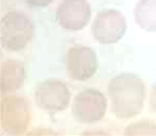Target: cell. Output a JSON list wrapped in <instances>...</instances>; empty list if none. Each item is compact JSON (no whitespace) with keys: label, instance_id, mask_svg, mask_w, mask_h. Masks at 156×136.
Returning a JSON list of instances; mask_svg holds the SVG:
<instances>
[{"label":"cell","instance_id":"6da1fadb","mask_svg":"<svg viewBox=\"0 0 156 136\" xmlns=\"http://www.w3.org/2000/svg\"><path fill=\"white\" fill-rule=\"evenodd\" d=\"M107 95L112 113L121 120L135 117L143 111L146 85L143 79L132 73H123L109 80Z\"/></svg>","mask_w":156,"mask_h":136},{"label":"cell","instance_id":"7a4b0ae2","mask_svg":"<svg viewBox=\"0 0 156 136\" xmlns=\"http://www.w3.org/2000/svg\"><path fill=\"white\" fill-rule=\"evenodd\" d=\"M34 37V25L24 12H7L1 19V46L9 52L24 49Z\"/></svg>","mask_w":156,"mask_h":136},{"label":"cell","instance_id":"3957f363","mask_svg":"<svg viewBox=\"0 0 156 136\" xmlns=\"http://www.w3.org/2000/svg\"><path fill=\"white\" fill-rule=\"evenodd\" d=\"M107 99L99 89L90 87L75 96L72 103V114L79 124H94L105 117Z\"/></svg>","mask_w":156,"mask_h":136},{"label":"cell","instance_id":"277c9868","mask_svg":"<svg viewBox=\"0 0 156 136\" xmlns=\"http://www.w3.org/2000/svg\"><path fill=\"white\" fill-rule=\"evenodd\" d=\"M71 94L62 80L49 78L37 84L34 92V102L40 109L53 115L66 110L70 104Z\"/></svg>","mask_w":156,"mask_h":136},{"label":"cell","instance_id":"5b68a950","mask_svg":"<svg viewBox=\"0 0 156 136\" xmlns=\"http://www.w3.org/2000/svg\"><path fill=\"white\" fill-rule=\"evenodd\" d=\"M126 19L117 9H103L98 12L90 30L94 39L103 45L115 44L126 32Z\"/></svg>","mask_w":156,"mask_h":136},{"label":"cell","instance_id":"8992f818","mask_svg":"<svg viewBox=\"0 0 156 136\" xmlns=\"http://www.w3.org/2000/svg\"><path fill=\"white\" fill-rule=\"evenodd\" d=\"M1 128L11 134H21L30 123V108L27 101L18 96H7L1 100Z\"/></svg>","mask_w":156,"mask_h":136},{"label":"cell","instance_id":"52a82bcc","mask_svg":"<svg viewBox=\"0 0 156 136\" xmlns=\"http://www.w3.org/2000/svg\"><path fill=\"white\" fill-rule=\"evenodd\" d=\"M97 55L90 47L76 45L70 47L66 54L67 76L74 81H85L96 74Z\"/></svg>","mask_w":156,"mask_h":136},{"label":"cell","instance_id":"ba28073f","mask_svg":"<svg viewBox=\"0 0 156 136\" xmlns=\"http://www.w3.org/2000/svg\"><path fill=\"white\" fill-rule=\"evenodd\" d=\"M90 12L87 0H62L55 11V20L64 29L79 31L89 24Z\"/></svg>","mask_w":156,"mask_h":136},{"label":"cell","instance_id":"9c48e42d","mask_svg":"<svg viewBox=\"0 0 156 136\" xmlns=\"http://www.w3.org/2000/svg\"><path fill=\"white\" fill-rule=\"evenodd\" d=\"M25 80V67L20 60L9 59L1 65L0 89L1 92H11L19 89Z\"/></svg>","mask_w":156,"mask_h":136},{"label":"cell","instance_id":"30bf717a","mask_svg":"<svg viewBox=\"0 0 156 136\" xmlns=\"http://www.w3.org/2000/svg\"><path fill=\"white\" fill-rule=\"evenodd\" d=\"M135 22L148 32L156 31V0H140L134 9Z\"/></svg>","mask_w":156,"mask_h":136},{"label":"cell","instance_id":"8fae6325","mask_svg":"<svg viewBox=\"0 0 156 136\" xmlns=\"http://www.w3.org/2000/svg\"><path fill=\"white\" fill-rule=\"evenodd\" d=\"M125 135H156V123L151 120H140L127 126Z\"/></svg>","mask_w":156,"mask_h":136},{"label":"cell","instance_id":"7c38bea8","mask_svg":"<svg viewBox=\"0 0 156 136\" xmlns=\"http://www.w3.org/2000/svg\"><path fill=\"white\" fill-rule=\"evenodd\" d=\"M53 0H23V2L31 7H45L49 5Z\"/></svg>","mask_w":156,"mask_h":136},{"label":"cell","instance_id":"4fadbf2b","mask_svg":"<svg viewBox=\"0 0 156 136\" xmlns=\"http://www.w3.org/2000/svg\"><path fill=\"white\" fill-rule=\"evenodd\" d=\"M150 109L153 113L156 114V82L153 84L152 89H151V92H150Z\"/></svg>","mask_w":156,"mask_h":136}]
</instances>
